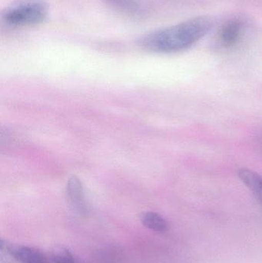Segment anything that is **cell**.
<instances>
[{
  "mask_svg": "<svg viewBox=\"0 0 262 263\" xmlns=\"http://www.w3.org/2000/svg\"><path fill=\"white\" fill-rule=\"evenodd\" d=\"M212 22L206 16L190 18L174 26L152 31L140 37L142 49L155 53H175L189 49L210 30Z\"/></svg>",
  "mask_w": 262,
  "mask_h": 263,
  "instance_id": "obj_1",
  "label": "cell"
},
{
  "mask_svg": "<svg viewBox=\"0 0 262 263\" xmlns=\"http://www.w3.org/2000/svg\"><path fill=\"white\" fill-rule=\"evenodd\" d=\"M48 15L44 0H13L2 11L1 21L8 27H27L44 23Z\"/></svg>",
  "mask_w": 262,
  "mask_h": 263,
  "instance_id": "obj_2",
  "label": "cell"
},
{
  "mask_svg": "<svg viewBox=\"0 0 262 263\" xmlns=\"http://www.w3.org/2000/svg\"><path fill=\"white\" fill-rule=\"evenodd\" d=\"M0 247L5 249L8 254L18 263H51L49 258L45 253L34 247L21 246V247H9L5 246V242L1 241Z\"/></svg>",
  "mask_w": 262,
  "mask_h": 263,
  "instance_id": "obj_3",
  "label": "cell"
},
{
  "mask_svg": "<svg viewBox=\"0 0 262 263\" xmlns=\"http://www.w3.org/2000/svg\"><path fill=\"white\" fill-rule=\"evenodd\" d=\"M244 32V23L238 18L229 20L218 32V40L225 47H232L238 43Z\"/></svg>",
  "mask_w": 262,
  "mask_h": 263,
  "instance_id": "obj_4",
  "label": "cell"
},
{
  "mask_svg": "<svg viewBox=\"0 0 262 263\" xmlns=\"http://www.w3.org/2000/svg\"><path fill=\"white\" fill-rule=\"evenodd\" d=\"M66 193L74 210L79 213H86V202L84 189L78 178L72 176L69 179L66 186Z\"/></svg>",
  "mask_w": 262,
  "mask_h": 263,
  "instance_id": "obj_5",
  "label": "cell"
},
{
  "mask_svg": "<svg viewBox=\"0 0 262 263\" xmlns=\"http://www.w3.org/2000/svg\"><path fill=\"white\" fill-rule=\"evenodd\" d=\"M238 177L262 202V176L252 170L241 168L238 171Z\"/></svg>",
  "mask_w": 262,
  "mask_h": 263,
  "instance_id": "obj_6",
  "label": "cell"
},
{
  "mask_svg": "<svg viewBox=\"0 0 262 263\" xmlns=\"http://www.w3.org/2000/svg\"><path fill=\"white\" fill-rule=\"evenodd\" d=\"M141 221L145 227L156 233H164L169 230L167 221L158 213L146 212L142 215Z\"/></svg>",
  "mask_w": 262,
  "mask_h": 263,
  "instance_id": "obj_7",
  "label": "cell"
},
{
  "mask_svg": "<svg viewBox=\"0 0 262 263\" xmlns=\"http://www.w3.org/2000/svg\"><path fill=\"white\" fill-rule=\"evenodd\" d=\"M106 1L116 7L117 9L128 13H136L140 10L139 0H106Z\"/></svg>",
  "mask_w": 262,
  "mask_h": 263,
  "instance_id": "obj_8",
  "label": "cell"
},
{
  "mask_svg": "<svg viewBox=\"0 0 262 263\" xmlns=\"http://www.w3.org/2000/svg\"><path fill=\"white\" fill-rule=\"evenodd\" d=\"M51 261L53 263H77L74 255L69 250L63 247L55 249L52 252Z\"/></svg>",
  "mask_w": 262,
  "mask_h": 263,
  "instance_id": "obj_9",
  "label": "cell"
}]
</instances>
